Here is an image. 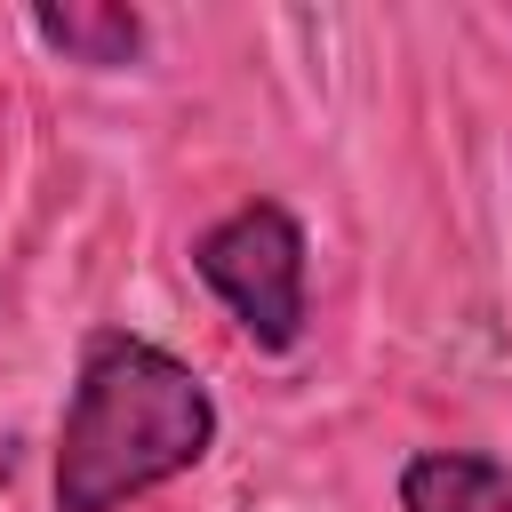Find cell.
I'll use <instances>...</instances> for the list:
<instances>
[{
  "label": "cell",
  "mask_w": 512,
  "mask_h": 512,
  "mask_svg": "<svg viewBox=\"0 0 512 512\" xmlns=\"http://www.w3.org/2000/svg\"><path fill=\"white\" fill-rule=\"evenodd\" d=\"M192 272L248 328L256 352H296L312 320V240L280 200H240L192 240Z\"/></svg>",
  "instance_id": "7a4b0ae2"
},
{
  "label": "cell",
  "mask_w": 512,
  "mask_h": 512,
  "mask_svg": "<svg viewBox=\"0 0 512 512\" xmlns=\"http://www.w3.org/2000/svg\"><path fill=\"white\" fill-rule=\"evenodd\" d=\"M400 512H512V464L480 448H416L400 464Z\"/></svg>",
  "instance_id": "3957f363"
},
{
  "label": "cell",
  "mask_w": 512,
  "mask_h": 512,
  "mask_svg": "<svg viewBox=\"0 0 512 512\" xmlns=\"http://www.w3.org/2000/svg\"><path fill=\"white\" fill-rule=\"evenodd\" d=\"M32 32L64 64H96V72H120V64L144 56V16L120 8V0H40L32 8Z\"/></svg>",
  "instance_id": "277c9868"
},
{
  "label": "cell",
  "mask_w": 512,
  "mask_h": 512,
  "mask_svg": "<svg viewBox=\"0 0 512 512\" xmlns=\"http://www.w3.org/2000/svg\"><path fill=\"white\" fill-rule=\"evenodd\" d=\"M208 448H216V400H208L200 368L152 336L96 328L80 344L48 504L56 512H128L152 488L184 480Z\"/></svg>",
  "instance_id": "6da1fadb"
}]
</instances>
